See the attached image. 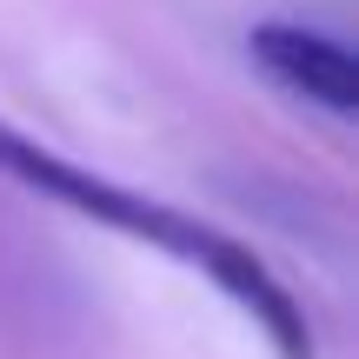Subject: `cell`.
Returning a JSON list of instances; mask_svg holds the SVG:
<instances>
[{"label":"cell","mask_w":359,"mask_h":359,"mask_svg":"<svg viewBox=\"0 0 359 359\" xmlns=\"http://www.w3.org/2000/svg\"><path fill=\"white\" fill-rule=\"evenodd\" d=\"M246 47L266 67V80H280L286 93L326 107V114H353L359 107V60L346 40L320 34V27H299V20H259L246 34Z\"/></svg>","instance_id":"cell-2"},{"label":"cell","mask_w":359,"mask_h":359,"mask_svg":"<svg viewBox=\"0 0 359 359\" xmlns=\"http://www.w3.org/2000/svg\"><path fill=\"white\" fill-rule=\"evenodd\" d=\"M0 173L20 180V187L40 193V200L67 206V213L93 219V226H114V233H127V240H140V246H160V253L200 266L206 280H213L219 293H226L233 306L273 339V353H280V359H313V333H306L299 299L286 293L280 273H273L253 246H240L233 233L206 226V219L180 213V206H167V200H147V193L120 187V180H107V173L74 167L67 154L27 140V133L7 127V120H0Z\"/></svg>","instance_id":"cell-1"}]
</instances>
